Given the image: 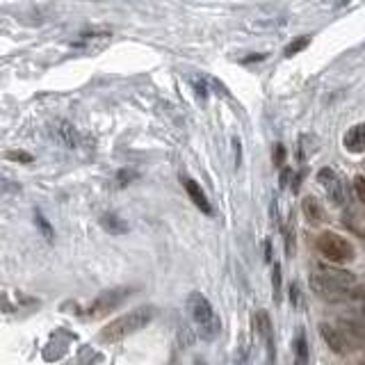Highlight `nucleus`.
Wrapping results in <instances>:
<instances>
[{
  "label": "nucleus",
  "mask_w": 365,
  "mask_h": 365,
  "mask_svg": "<svg viewBox=\"0 0 365 365\" xmlns=\"http://www.w3.org/2000/svg\"><path fill=\"white\" fill-rule=\"evenodd\" d=\"M180 182H182V187H185L187 197L192 199V204H194L204 215H213V206H210V201H208V197H206V192L201 190L199 182H197V180H192L190 176H182V178H180Z\"/></svg>",
  "instance_id": "9"
},
{
  "label": "nucleus",
  "mask_w": 365,
  "mask_h": 365,
  "mask_svg": "<svg viewBox=\"0 0 365 365\" xmlns=\"http://www.w3.org/2000/svg\"><path fill=\"white\" fill-rule=\"evenodd\" d=\"M354 285H357V276L352 272L338 270V267L315 265V272L311 274L313 292L329 304H345Z\"/></svg>",
  "instance_id": "1"
},
{
  "label": "nucleus",
  "mask_w": 365,
  "mask_h": 365,
  "mask_svg": "<svg viewBox=\"0 0 365 365\" xmlns=\"http://www.w3.org/2000/svg\"><path fill=\"white\" fill-rule=\"evenodd\" d=\"M283 156H285V149L281 147V144H276V162H278V165L283 162Z\"/></svg>",
  "instance_id": "22"
},
{
  "label": "nucleus",
  "mask_w": 365,
  "mask_h": 365,
  "mask_svg": "<svg viewBox=\"0 0 365 365\" xmlns=\"http://www.w3.org/2000/svg\"><path fill=\"white\" fill-rule=\"evenodd\" d=\"M290 297H292V304H297V297H299V285L297 283L290 285Z\"/></svg>",
  "instance_id": "23"
},
{
  "label": "nucleus",
  "mask_w": 365,
  "mask_h": 365,
  "mask_svg": "<svg viewBox=\"0 0 365 365\" xmlns=\"http://www.w3.org/2000/svg\"><path fill=\"white\" fill-rule=\"evenodd\" d=\"M101 224H103L105 228H108L110 233H114V235H121V233H126V230H128L126 222H121V219H119L117 215H103Z\"/></svg>",
  "instance_id": "13"
},
{
  "label": "nucleus",
  "mask_w": 365,
  "mask_h": 365,
  "mask_svg": "<svg viewBox=\"0 0 365 365\" xmlns=\"http://www.w3.org/2000/svg\"><path fill=\"white\" fill-rule=\"evenodd\" d=\"M194 365H208V363H206V361H197Z\"/></svg>",
  "instance_id": "25"
},
{
  "label": "nucleus",
  "mask_w": 365,
  "mask_h": 365,
  "mask_svg": "<svg viewBox=\"0 0 365 365\" xmlns=\"http://www.w3.org/2000/svg\"><path fill=\"white\" fill-rule=\"evenodd\" d=\"M272 281H274V297H276V302H281V265H278V263H274Z\"/></svg>",
  "instance_id": "17"
},
{
  "label": "nucleus",
  "mask_w": 365,
  "mask_h": 365,
  "mask_svg": "<svg viewBox=\"0 0 365 365\" xmlns=\"http://www.w3.org/2000/svg\"><path fill=\"white\" fill-rule=\"evenodd\" d=\"M35 224L39 226L44 240H48V242H53V226L48 224V219L42 215V210H35Z\"/></svg>",
  "instance_id": "16"
},
{
  "label": "nucleus",
  "mask_w": 365,
  "mask_h": 365,
  "mask_svg": "<svg viewBox=\"0 0 365 365\" xmlns=\"http://www.w3.org/2000/svg\"><path fill=\"white\" fill-rule=\"evenodd\" d=\"M320 335L324 338V342L329 345V349L335 352V354H349L352 347H354V342L347 338V333H345L342 329H338V326H333V324L322 322L320 324Z\"/></svg>",
  "instance_id": "7"
},
{
  "label": "nucleus",
  "mask_w": 365,
  "mask_h": 365,
  "mask_svg": "<svg viewBox=\"0 0 365 365\" xmlns=\"http://www.w3.org/2000/svg\"><path fill=\"white\" fill-rule=\"evenodd\" d=\"M315 249L322 254V258H326V261L333 265H347L354 261V256H357L349 240L333 233V230H324V233H320L318 240H315Z\"/></svg>",
  "instance_id": "4"
},
{
  "label": "nucleus",
  "mask_w": 365,
  "mask_h": 365,
  "mask_svg": "<svg viewBox=\"0 0 365 365\" xmlns=\"http://www.w3.org/2000/svg\"><path fill=\"white\" fill-rule=\"evenodd\" d=\"M53 132H55V137L64 144V147H69V149H75V147H78L80 137H78V130H75L73 123L64 121V119H57V121L53 123Z\"/></svg>",
  "instance_id": "10"
},
{
  "label": "nucleus",
  "mask_w": 365,
  "mask_h": 365,
  "mask_svg": "<svg viewBox=\"0 0 365 365\" xmlns=\"http://www.w3.org/2000/svg\"><path fill=\"white\" fill-rule=\"evenodd\" d=\"M7 158H12V160H23L25 165H30V162H35V158L30 156V153H23V151H12V153H7Z\"/></svg>",
  "instance_id": "19"
},
{
  "label": "nucleus",
  "mask_w": 365,
  "mask_h": 365,
  "mask_svg": "<svg viewBox=\"0 0 365 365\" xmlns=\"http://www.w3.org/2000/svg\"><path fill=\"white\" fill-rule=\"evenodd\" d=\"M354 190H357V197L361 199V204L365 206V176L359 174L357 178H354Z\"/></svg>",
  "instance_id": "18"
},
{
  "label": "nucleus",
  "mask_w": 365,
  "mask_h": 365,
  "mask_svg": "<svg viewBox=\"0 0 365 365\" xmlns=\"http://www.w3.org/2000/svg\"><path fill=\"white\" fill-rule=\"evenodd\" d=\"M187 311H190V318L197 324V331H199L201 338L215 340L219 335V318L215 315L213 304H210L201 292H190Z\"/></svg>",
  "instance_id": "3"
},
{
  "label": "nucleus",
  "mask_w": 365,
  "mask_h": 365,
  "mask_svg": "<svg viewBox=\"0 0 365 365\" xmlns=\"http://www.w3.org/2000/svg\"><path fill=\"white\" fill-rule=\"evenodd\" d=\"M361 365H365V363H361Z\"/></svg>",
  "instance_id": "26"
},
{
  "label": "nucleus",
  "mask_w": 365,
  "mask_h": 365,
  "mask_svg": "<svg viewBox=\"0 0 365 365\" xmlns=\"http://www.w3.org/2000/svg\"><path fill=\"white\" fill-rule=\"evenodd\" d=\"M254 326L256 331L263 335L265 340V349H267V365H274V335H272V322H270V315L265 311H258L256 318H254Z\"/></svg>",
  "instance_id": "8"
},
{
  "label": "nucleus",
  "mask_w": 365,
  "mask_h": 365,
  "mask_svg": "<svg viewBox=\"0 0 365 365\" xmlns=\"http://www.w3.org/2000/svg\"><path fill=\"white\" fill-rule=\"evenodd\" d=\"M318 182H320V187L326 192V194H329V199L333 201V204H338V206L345 204V197H347V192H345V182L331 167H322L318 171Z\"/></svg>",
  "instance_id": "6"
},
{
  "label": "nucleus",
  "mask_w": 365,
  "mask_h": 365,
  "mask_svg": "<svg viewBox=\"0 0 365 365\" xmlns=\"http://www.w3.org/2000/svg\"><path fill=\"white\" fill-rule=\"evenodd\" d=\"M342 144L349 153H363L365 151V123H357V126H352L347 132H345Z\"/></svg>",
  "instance_id": "11"
},
{
  "label": "nucleus",
  "mask_w": 365,
  "mask_h": 365,
  "mask_svg": "<svg viewBox=\"0 0 365 365\" xmlns=\"http://www.w3.org/2000/svg\"><path fill=\"white\" fill-rule=\"evenodd\" d=\"M117 178H119V185H128L130 178H135V174H132V171H119Z\"/></svg>",
  "instance_id": "20"
},
{
  "label": "nucleus",
  "mask_w": 365,
  "mask_h": 365,
  "mask_svg": "<svg viewBox=\"0 0 365 365\" xmlns=\"http://www.w3.org/2000/svg\"><path fill=\"white\" fill-rule=\"evenodd\" d=\"M287 176H290V169H283V174H281V187L287 185Z\"/></svg>",
  "instance_id": "24"
},
{
  "label": "nucleus",
  "mask_w": 365,
  "mask_h": 365,
  "mask_svg": "<svg viewBox=\"0 0 365 365\" xmlns=\"http://www.w3.org/2000/svg\"><path fill=\"white\" fill-rule=\"evenodd\" d=\"M295 354H297L295 365H309V342H306L304 333L297 335V340H295Z\"/></svg>",
  "instance_id": "14"
},
{
  "label": "nucleus",
  "mask_w": 365,
  "mask_h": 365,
  "mask_svg": "<svg viewBox=\"0 0 365 365\" xmlns=\"http://www.w3.org/2000/svg\"><path fill=\"white\" fill-rule=\"evenodd\" d=\"M128 297H130V287H110V290H105L96 297V299L87 306L85 315L92 320H99V318H103V315L112 313L114 309H119Z\"/></svg>",
  "instance_id": "5"
},
{
  "label": "nucleus",
  "mask_w": 365,
  "mask_h": 365,
  "mask_svg": "<svg viewBox=\"0 0 365 365\" xmlns=\"http://www.w3.org/2000/svg\"><path fill=\"white\" fill-rule=\"evenodd\" d=\"M302 210H304V215H306V219H309L311 224L324 222V208H322V204L315 197H306L302 201Z\"/></svg>",
  "instance_id": "12"
},
{
  "label": "nucleus",
  "mask_w": 365,
  "mask_h": 365,
  "mask_svg": "<svg viewBox=\"0 0 365 365\" xmlns=\"http://www.w3.org/2000/svg\"><path fill=\"white\" fill-rule=\"evenodd\" d=\"M194 87H197V94L201 96V99H204V96H206V82L204 80H194Z\"/></svg>",
  "instance_id": "21"
},
{
  "label": "nucleus",
  "mask_w": 365,
  "mask_h": 365,
  "mask_svg": "<svg viewBox=\"0 0 365 365\" xmlns=\"http://www.w3.org/2000/svg\"><path fill=\"white\" fill-rule=\"evenodd\" d=\"M153 315H156V309L153 306H140V309H132L130 313L121 315V318L112 320L108 326H103L99 333V340L103 342H119L126 340L128 335L142 331L144 326H149Z\"/></svg>",
  "instance_id": "2"
},
{
  "label": "nucleus",
  "mask_w": 365,
  "mask_h": 365,
  "mask_svg": "<svg viewBox=\"0 0 365 365\" xmlns=\"http://www.w3.org/2000/svg\"><path fill=\"white\" fill-rule=\"evenodd\" d=\"M311 44V37H297V39H292L290 44L285 46V57H292V55H297V53H302L306 46Z\"/></svg>",
  "instance_id": "15"
}]
</instances>
